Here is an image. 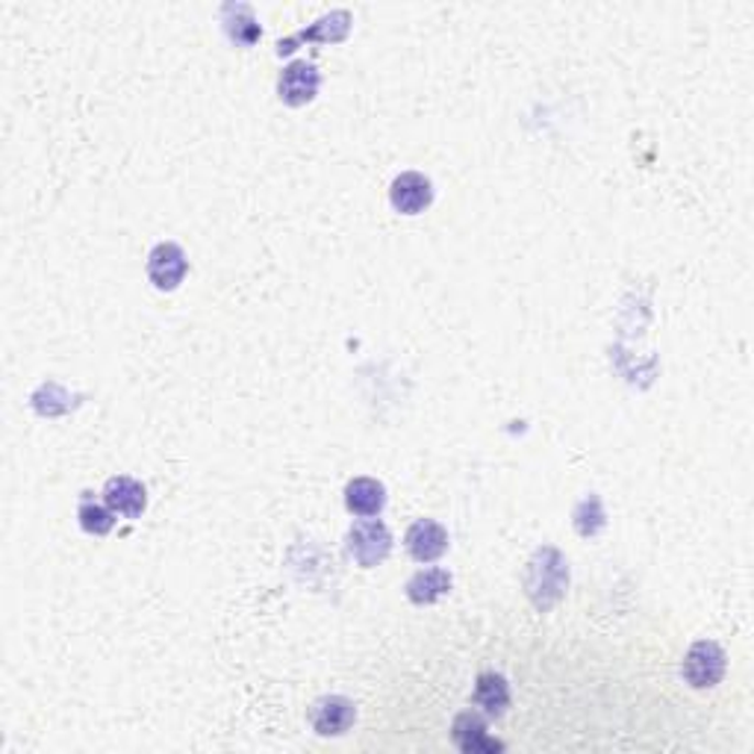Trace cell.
<instances>
[{
	"instance_id": "6da1fadb",
	"label": "cell",
	"mask_w": 754,
	"mask_h": 754,
	"mask_svg": "<svg viewBox=\"0 0 754 754\" xmlns=\"http://www.w3.org/2000/svg\"><path fill=\"white\" fill-rule=\"evenodd\" d=\"M569 587V563L557 548L543 545L524 569V592L534 601L536 610H552Z\"/></svg>"
},
{
	"instance_id": "7a4b0ae2",
	"label": "cell",
	"mask_w": 754,
	"mask_h": 754,
	"mask_svg": "<svg viewBox=\"0 0 754 754\" xmlns=\"http://www.w3.org/2000/svg\"><path fill=\"white\" fill-rule=\"evenodd\" d=\"M725 666L728 657L722 645L713 643V640H699V643L690 645V652L684 657L681 675L692 690H708V687H717L722 681Z\"/></svg>"
},
{
	"instance_id": "3957f363",
	"label": "cell",
	"mask_w": 754,
	"mask_h": 754,
	"mask_svg": "<svg viewBox=\"0 0 754 754\" xmlns=\"http://www.w3.org/2000/svg\"><path fill=\"white\" fill-rule=\"evenodd\" d=\"M392 552V534L384 522L377 519H363L354 522L348 531V554L357 561V566L372 569L377 563H384Z\"/></svg>"
},
{
	"instance_id": "277c9868",
	"label": "cell",
	"mask_w": 754,
	"mask_h": 754,
	"mask_svg": "<svg viewBox=\"0 0 754 754\" xmlns=\"http://www.w3.org/2000/svg\"><path fill=\"white\" fill-rule=\"evenodd\" d=\"M319 86H322V74L313 63L307 59H295L280 71V80H277V98L286 103V107H304L319 95Z\"/></svg>"
},
{
	"instance_id": "5b68a950",
	"label": "cell",
	"mask_w": 754,
	"mask_h": 754,
	"mask_svg": "<svg viewBox=\"0 0 754 754\" xmlns=\"http://www.w3.org/2000/svg\"><path fill=\"white\" fill-rule=\"evenodd\" d=\"M189 271V259L184 248L175 242H159L157 248L147 254V280L157 286L159 292H175L184 284Z\"/></svg>"
},
{
	"instance_id": "8992f818",
	"label": "cell",
	"mask_w": 754,
	"mask_h": 754,
	"mask_svg": "<svg viewBox=\"0 0 754 754\" xmlns=\"http://www.w3.org/2000/svg\"><path fill=\"white\" fill-rule=\"evenodd\" d=\"M357 708L345 696H324L310 708V725L319 736H342L354 725Z\"/></svg>"
},
{
	"instance_id": "52a82bcc",
	"label": "cell",
	"mask_w": 754,
	"mask_h": 754,
	"mask_svg": "<svg viewBox=\"0 0 754 754\" xmlns=\"http://www.w3.org/2000/svg\"><path fill=\"white\" fill-rule=\"evenodd\" d=\"M351 30V12L348 10H336V12H328V15H322V19L315 21V24H310L307 30H301V33H295V36L289 38H280L277 42V56H286L292 54L295 47L301 45V42H342V38L348 36Z\"/></svg>"
},
{
	"instance_id": "ba28073f",
	"label": "cell",
	"mask_w": 754,
	"mask_h": 754,
	"mask_svg": "<svg viewBox=\"0 0 754 754\" xmlns=\"http://www.w3.org/2000/svg\"><path fill=\"white\" fill-rule=\"evenodd\" d=\"M389 201L401 215H419L433 201V184L419 171H404L389 186Z\"/></svg>"
},
{
	"instance_id": "9c48e42d",
	"label": "cell",
	"mask_w": 754,
	"mask_h": 754,
	"mask_svg": "<svg viewBox=\"0 0 754 754\" xmlns=\"http://www.w3.org/2000/svg\"><path fill=\"white\" fill-rule=\"evenodd\" d=\"M404 545L413 561L433 563L440 561L445 548H448V531L440 522H433V519H419V522L407 528Z\"/></svg>"
},
{
	"instance_id": "30bf717a",
	"label": "cell",
	"mask_w": 754,
	"mask_h": 754,
	"mask_svg": "<svg viewBox=\"0 0 754 754\" xmlns=\"http://www.w3.org/2000/svg\"><path fill=\"white\" fill-rule=\"evenodd\" d=\"M454 745L466 754H496L504 752V743H498L487 734V722L475 713V710H463L461 717L451 725Z\"/></svg>"
},
{
	"instance_id": "8fae6325",
	"label": "cell",
	"mask_w": 754,
	"mask_h": 754,
	"mask_svg": "<svg viewBox=\"0 0 754 754\" xmlns=\"http://www.w3.org/2000/svg\"><path fill=\"white\" fill-rule=\"evenodd\" d=\"M103 504L110 507L112 513L127 515V519H138L147 507V492L136 478L130 475H115L107 480L103 487Z\"/></svg>"
},
{
	"instance_id": "7c38bea8",
	"label": "cell",
	"mask_w": 754,
	"mask_h": 754,
	"mask_svg": "<svg viewBox=\"0 0 754 754\" xmlns=\"http://www.w3.org/2000/svg\"><path fill=\"white\" fill-rule=\"evenodd\" d=\"M387 504V489L375 478H354L345 487V507L354 515H377Z\"/></svg>"
},
{
	"instance_id": "4fadbf2b",
	"label": "cell",
	"mask_w": 754,
	"mask_h": 754,
	"mask_svg": "<svg viewBox=\"0 0 754 754\" xmlns=\"http://www.w3.org/2000/svg\"><path fill=\"white\" fill-rule=\"evenodd\" d=\"M475 705H478L489 719L504 717L510 708V684L498 672H484L475 687Z\"/></svg>"
},
{
	"instance_id": "5bb4252c",
	"label": "cell",
	"mask_w": 754,
	"mask_h": 754,
	"mask_svg": "<svg viewBox=\"0 0 754 754\" xmlns=\"http://www.w3.org/2000/svg\"><path fill=\"white\" fill-rule=\"evenodd\" d=\"M221 24H224L228 36H231L236 45L251 47L259 36H263V30H259L257 19H254V10H251L248 3H224V7H221Z\"/></svg>"
},
{
	"instance_id": "9a60e30c",
	"label": "cell",
	"mask_w": 754,
	"mask_h": 754,
	"mask_svg": "<svg viewBox=\"0 0 754 754\" xmlns=\"http://www.w3.org/2000/svg\"><path fill=\"white\" fill-rule=\"evenodd\" d=\"M448 592L451 575L445 569H440V566L415 572L413 578L407 580V598H410L413 605H433V601H440V598L448 596Z\"/></svg>"
},
{
	"instance_id": "2e32d148",
	"label": "cell",
	"mask_w": 754,
	"mask_h": 754,
	"mask_svg": "<svg viewBox=\"0 0 754 754\" xmlns=\"http://www.w3.org/2000/svg\"><path fill=\"white\" fill-rule=\"evenodd\" d=\"M77 519H80V528H84L86 534L95 536L110 534L112 524H115V513L107 504H101V501H95L92 492H84V498H80Z\"/></svg>"
},
{
	"instance_id": "e0dca14e",
	"label": "cell",
	"mask_w": 754,
	"mask_h": 754,
	"mask_svg": "<svg viewBox=\"0 0 754 754\" xmlns=\"http://www.w3.org/2000/svg\"><path fill=\"white\" fill-rule=\"evenodd\" d=\"M575 528L580 536H592L605 528V510H601V498L589 496L575 507Z\"/></svg>"
}]
</instances>
